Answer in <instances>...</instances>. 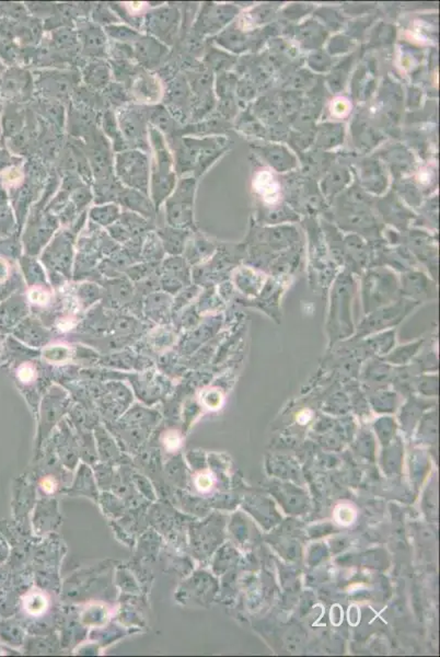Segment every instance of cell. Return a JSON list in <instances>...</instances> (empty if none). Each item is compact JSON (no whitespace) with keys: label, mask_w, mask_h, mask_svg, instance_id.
I'll list each match as a JSON object with an SVG mask.
<instances>
[{"label":"cell","mask_w":440,"mask_h":657,"mask_svg":"<svg viewBox=\"0 0 440 657\" xmlns=\"http://www.w3.org/2000/svg\"><path fill=\"white\" fill-rule=\"evenodd\" d=\"M114 176L124 187L148 194L150 163L141 149H126L114 157Z\"/></svg>","instance_id":"1"},{"label":"cell","mask_w":440,"mask_h":657,"mask_svg":"<svg viewBox=\"0 0 440 657\" xmlns=\"http://www.w3.org/2000/svg\"><path fill=\"white\" fill-rule=\"evenodd\" d=\"M148 113L149 106H121L117 117L127 146L134 145L132 149H141L145 152L149 145Z\"/></svg>","instance_id":"2"},{"label":"cell","mask_w":440,"mask_h":657,"mask_svg":"<svg viewBox=\"0 0 440 657\" xmlns=\"http://www.w3.org/2000/svg\"><path fill=\"white\" fill-rule=\"evenodd\" d=\"M180 21L181 14L176 5H159L147 11L143 16V27L147 36H152L169 47L176 43Z\"/></svg>","instance_id":"3"},{"label":"cell","mask_w":440,"mask_h":657,"mask_svg":"<svg viewBox=\"0 0 440 657\" xmlns=\"http://www.w3.org/2000/svg\"><path fill=\"white\" fill-rule=\"evenodd\" d=\"M77 36L81 54L89 60L101 58L108 54V36L100 25L86 19H78Z\"/></svg>","instance_id":"4"},{"label":"cell","mask_w":440,"mask_h":657,"mask_svg":"<svg viewBox=\"0 0 440 657\" xmlns=\"http://www.w3.org/2000/svg\"><path fill=\"white\" fill-rule=\"evenodd\" d=\"M134 60L145 71L159 67L169 54V47L152 36L141 34L132 44Z\"/></svg>","instance_id":"5"},{"label":"cell","mask_w":440,"mask_h":657,"mask_svg":"<svg viewBox=\"0 0 440 657\" xmlns=\"http://www.w3.org/2000/svg\"><path fill=\"white\" fill-rule=\"evenodd\" d=\"M76 75L69 71H46L38 77L36 86L49 100L62 101L73 90Z\"/></svg>","instance_id":"6"},{"label":"cell","mask_w":440,"mask_h":657,"mask_svg":"<svg viewBox=\"0 0 440 657\" xmlns=\"http://www.w3.org/2000/svg\"><path fill=\"white\" fill-rule=\"evenodd\" d=\"M130 99L149 106L157 103L163 95L159 78L141 67L130 80Z\"/></svg>","instance_id":"7"},{"label":"cell","mask_w":440,"mask_h":657,"mask_svg":"<svg viewBox=\"0 0 440 657\" xmlns=\"http://www.w3.org/2000/svg\"><path fill=\"white\" fill-rule=\"evenodd\" d=\"M33 79L30 73L22 68L14 67L0 79V92L10 99H20L31 93Z\"/></svg>","instance_id":"8"},{"label":"cell","mask_w":440,"mask_h":657,"mask_svg":"<svg viewBox=\"0 0 440 657\" xmlns=\"http://www.w3.org/2000/svg\"><path fill=\"white\" fill-rule=\"evenodd\" d=\"M81 77L90 89L104 90L111 84L112 68L106 60L93 58L84 64Z\"/></svg>","instance_id":"9"},{"label":"cell","mask_w":440,"mask_h":657,"mask_svg":"<svg viewBox=\"0 0 440 657\" xmlns=\"http://www.w3.org/2000/svg\"><path fill=\"white\" fill-rule=\"evenodd\" d=\"M47 51L60 56L73 57L80 51L76 30L71 27H62L51 31V42Z\"/></svg>","instance_id":"10"},{"label":"cell","mask_w":440,"mask_h":657,"mask_svg":"<svg viewBox=\"0 0 440 657\" xmlns=\"http://www.w3.org/2000/svg\"><path fill=\"white\" fill-rule=\"evenodd\" d=\"M148 123L162 135L165 134L167 137L176 136V119L165 106H149Z\"/></svg>","instance_id":"11"},{"label":"cell","mask_w":440,"mask_h":657,"mask_svg":"<svg viewBox=\"0 0 440 657\" xmlns=\"http://www.w3.org/2000/svg\"><path fill=\"white\" fill-rule=\"evenodd\" d=\"M117 198L123 205L134 211H141L143 214L150 215L154 211V205L149 200L147 194L137 189L123 187Z\"/></svg>","instance_id":"12"},{"label":"cell","mask_w":440,"mask_h":657,"mask_svg":"<svg viewBox=\"0 0 440 657\" xmlns=\"http://www.w3.org/2000/svg\"><path fill=\"white\" fill-rule=\"evenodd\" d=\"M103 132L113 141V149L115 152H121L128 148L124 137L121 135L119 128L117 117L111 110H106L102 119Z\"/></svg>","instance_id":"13"},{"label":"cell","mask_w":440,"mask_h":657,"mask_svg":"<svg viewBox=\"0 0 440 657\" xmlns=\"http://www.w3.org/2000/svg\"><path fill=\"white\" fill-rule=\"evenodd\" d=\"M106 36L112 38V41L119 42V43L127 44L132 46V44L137 41L138 38L141 36L139 31L135 30L134 27L128 25L117 23V25H108L103 27Z\"/></svg>","instance_id":"14"},{"label":"cell","mask_w":440,"mask_h":657,"mask_svg":"<svg viewBox=\"0 0 440 657\" xmlns=\"http://www.w3.org/2000/svg\"><path fill=\"white\" fill-rule=\"evenodd\" d=\"M3 132L7 137H14L25 128V114L23 112L10 110L5 114L3 121Z\"/></svg>","instance_id":"15"},{"label":"cell","mask_w":440,"mask_h":657,"mask_svg":"<svg viewBox=\"0 0 440 657\" xmlns=\"http://www.w3.org/2000/svg\"><path fill=\"white\" fill-rule=\"evenodd\" d=\"M92 22H95V25L100 27H106L108 25L119 23L121 19L108 5L97 3L92 11Z\"/></svg>","instance_id":"16"},{"label":"cell","mask_w":440,"mask_h":657,"mask_svg":"<svg viewBox=\"0 0 440 657\" xmlns=\"http://www.w3.org/2000/svg\"><path fill=\"white\" fill-rule=\"evenodd\" d=\"M103 92L108 102L112 103L113 106H123L130 99L128 92L119 82H111L106 89L103 90Z\"/></svg>","instance_id":"17"},{"label":"cell","mask_w":440,"mask_h":657,"mask_svg":"<svg viewBox=\"0 0 440 657\" xmlns=\"http://www.w3.org/2000/svg\"><path fill=\"white\" fill-rule=\"evenodd\" d=\"M42 108L45 110L46 117L51 121V124L56 125L58 128L62 126L64 123V108L60 106L58 101L45 100Z\"/></svg>","instance_id":"18"},{"label":"cell","mask_w":440,"mask_h":657,"mask_svg":"<svg viewBox=\"0 0 440 657\" xmlns=\"http://www.w3.org/2000/svg\"><path fill=\"white\" fill-rule=\"evenodd\" d=\"M117 215H119V207L115 204L99 206L91 211L92 218L103 224L111 222L117 218Z\"/></svg>","instance_id":"19"},{"label":"cell","mask_w":440,"mask_h":657,"mask_svg":"<svg viewBox=\"0 0 440 657\" xmlns=\"http://www.w3.org/2000/svg\"><path fill=\"white\" fill-rule=\"evenodd\" d=\"M46 601L40 594H33L25 601V608L32 614H40L45 610Z\"/></svg>","instance_id":"20"},{"label":"cell","mask_w":440,"mask_h":657,"mask_svg":"<svg viewBox=\"0 0 440 657\" xmlns=\"http://www.w3.org/2000/svg\"><path fill=\"white\" fill-rule=\"evenodd\" d=\"M44 355L51 362H64L69 357V349L62 345H54V347H47L44 351Z\"/></svg>","instance_id":"21"},{"label":"cell","mask_w":440,"mask_h":657,"mask_svg":"<svg viewBox=\"0 0 440 657\" xmlns=\"http://www.w3.org/2000/svg\"><path fill=\"white\" fill-rule=\"evenodd\" d=\"M18 376H19L21 382H30L34 378V371L30 366H23V367L20 368Z\"/></svg>","instance_id":"22"},{"label":"cell","mask_w":440,"mask_h":657,"mask_svg":"<svg viewBox=\"0 0 440 657\" xmlns=\"http://www.w3.org/2000/svg\"><path fill=\"white\" fill-rule=\"evenodd\" d=\"M30 297L32 301L36 303H40V305H43V303H46V301H49L47 294L40 290H32L30 294Z\"/></svg>","instance_id":"23"},{"label":"cell","mask_w":440,"mask_h":657,"mask_svg":"<svg viewBox=\"0 0 440 657\" xmlns=\"http://www.w3.org/2000/svg\"><path fill=\"white\" fill-rule=\"evenodd\" d=\"M178 436L174 435V434H172V435H169L167 438H165V447H167V449H171V450H172V449H176V447H178Z\"/></svg>","instance_id":"24"},{"label":"cell","mask_w":440,"mask_h":657,"mask_svg":"<svg viewBox=\"0 0 440 657\" xmlns=\"http://www.w3.org/2000/svg\"><path fill=\"white\" fill-rule=\"evenodd\" d=\"M8 265L3 260H0V281H5L8 277Z\"/></svg>","instance_id":"25"},{"label":"cell","mask_w":440,"mask_h":657,"mask_svg":"<svg viewBox=\"0 0 440 657\" xmlns=\"http://www.w3.org/2000/svg\"><path fill=\"white\" fill-rule=\"evenodd\" d=\"M43 487L46 491H51V489H54V484H53L51 480H45V481H44Z\"/></svg>","instance_id":"26"},{"label":"cell","mask_w":440,"mask_h":657,"mask_svg":"<svg viewBox=\"0 0 440 657\" xmlns=\"http://www.w3.org/2000/svg\"><path fill=\"white\" fill-rule=\"evenodd\" d=\"M5 71V66H3V62L0 60V71Z\"/></svg>","instance_id":"27"}]
</instances>
